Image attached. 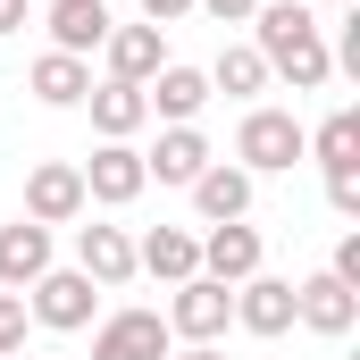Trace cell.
<instances>
[{
    "instance_id": "obj_23",
    "label": "cell",
    "mask_w": 360,
    "mask_h": 360,
    "mask_svg": "<svg viewBox=\"0 0 360 360\" xmlns=\"http://www.w3.org/2000/svg\"><path fill=\"white\" fill-rule=\"evenodd\" d=\"M25 352V293H0V360Z\"/></svg>"
},
{
    "instance_id": "obj_2",
    "label": "cell",
    "mask_w": 360,
    "mask_h": 360,
    "mask_svg": "<svg viewBox=\"0 0 360 360\" xmlns=\"http://www.w3.org/2000/svg\"><path fill=\"white\" fill-rule=\"evenodd\" d=\"M235 160H243V176H276V168L310 160V126L293 109H252L243 134H235Z\"/></svg>"
},
{
    "instance_id": "obj_28",
    "label": "cell",
    "mask_w": 360,
    "mask_h": 360,
    "mask_svg": "<svg viewBox=\"0 0 360 360\" xmlns=\"http://www.w3.org/2000/svg\"><path fill=\"white\" fill-rule=\"evenodd\" d=\"M176 360H226V352H218V344H184Z\"/></svg>"
},
{
    "instance_id": "obj_24",
    "label": "cell",
    "mask_w": 360,
    "mask_h": 360,
    "mask_svg": "<svg viewBox=\"0 0 360 360\" xmlns=\"http://www.w3.org/2000/svg\"><path fill=\"white\" fill-rule=\"evenodd\" d=\"M327 201H335L344 218H360V168H335V176H327Z\"/></svg>"
},
{
    "instance_id": "obj_27",
    "label": "cell",
    "mask_w": 360,
    "mask_h": 360,
    "mask_svg": "<svg viewBox=\"0 0 360 360\" xmlns=\"http://www.w3.org/2000/svg\"><path fill=\"white\" fill-rule=\"evenodd\" d=\"M0 34H25V0H0Z\"/></svg>"
},
{
    "instance_id": "obj_22",
    "label": "cell",
    "mask_w": 360,
    "mask_h": 360,
    "mask_svg": "<svg viewBox=\"0 0 360 360\" xmlns=\"http://www.w3.org/2000/svg\"><path fill=\"white\" fill-rule=\"evenodd\" d=\"M310 160L335 176V168H360V109H335L319 134H310Z\"/></svg>"
},
{
    "instance_id": "obj_16",
    "label": "cell",
    "mask_w": 360,
    "mask_h": 360,
    "mask_svg": "<svg viewBox=\"0 0 360 360\" xmlns=\"http://www.w3.org/2000/svg\"><path fill=\"white\" fill-rule=\"evenodd\" d=\"M134 269H151L160 285H184V276H201V235H184V226H151V235L134 243Z\"/></svg>"
},
{
    "instance_id": "obj_4",
    "label": "cell",
    "mask_w": 360,
    "mask_h": 360,
    "mask_svg": "<svg viewBox=\"0 0 360 360\" xmlns=\"http://www.w3.org/2000/svg\"><path fill=\"white\" fill-rule=\"evenodd\" d=\"M160 319H168V335H184V344H218V335L235 327V285H218V276H184L176 302H168Z\"/></svg>"
},
{
    "instance_id": "obj_13",
    "label": "cell",
    "mask_w": 360,
    "mask_h": 360,
    "mask_svg": "<svg viewBox=\"0 0 360 360\" xmlns=\"http://www.w3.org/2000/svg\"><path fill=\"white\" fill-rule=\"evenodd\" d=\"M184 193H193V210H201L210 226H226V218H252V176H243V168H226V160H210V168L184 184Z\"/></svg>"
},
{
    "instance_id": "obj_26",
    "label": "cell",
    "mask_w": 360,
    "mask_h": 360,
    "mask_svg": "<svg viewBox=\"0 0 360 360\" xmlns=\"http://www.w3.org/2000/svg\"><path fill=\"white\" fill-rule=\"evenodd\" d=\"M176 17H193V0H143V25H160V34H168Z\"/></svg>"
},
{
    "instance_id": "obj_5",
    "label": "cell",
    "mask_w": 360,
    "mask_h": 360,
    "mask_svg": "<svg viewBox=\"0 0 360 360\" xmlns=\"http://www.w3.org/2000/svg\"><path fill=\"white\" fill-rule=\"evenodd\" d=\"M168 319L160 310H109L92 327V360H168Z\"/></svg>"
},
{
    "instance_id": "obj_25",
    "label": "cell",
    "mask_w": 360,
    "mask_h": 360,
    "mask_svg": "<svg viewBox=\"0 0 360 360\" xmlns=\"http://www.w3.org/2000/svg\"><path fill=\"white\" fill-rule=\"evenodd\" d=\"M193 8H210L218 25H252V8H260V0H193Z\"/></svg>"
},
{
    "instance_id": "obj_1",
    "label": "cell",
    "mask_w": 360,
    "mask_h": 360,
    "mask_svg": "<svg viewBox=\"0 0 360 360\" xmlns=\"http://www.w3.org/2000/svg\"><path fill=\"white\" fill-rule=\"evenodd\" d=\"M252 25H260V59H269V76H285L293 92H319L335 76V59H327V34H319V17H310V0H260L252 8Z\"/></svg>"
},
{
    "instance_id": "obj_17",
    "label": "cell",
    "mask_w": 360,
    "mask_h": 360,
    "mask_svg": "<svg viewBox=\"0 0 360 360\" xmlns=\"http://www.w3.org/2000/svg\"><path fill=\"white\" fill-rule=\"evenodd\" d=\"M201 101H210V76H201V68H176V59L143 84V109H160L168 126H193V117H201Z\"/></svg>"
},
{
    "instance_id": "obj_21",
    "label": "cell",
    "mask_w": 360,
    "mask_h": 360,
    "mask_svg": "<svg viewBox=\"0 0 360 360\" xmlns=\"http://www.w3.org/2000/svg\"><path fill=\"white\" fill-rule=\"evenodd\" d=\"M201 76H210V92H226V101H252V92H269V59L252 42H226L218 68H201Z\"/></svg>"
},
{
    "instance_id": "obj_7",
    "label": "cell",
    "mask_w": 360,
    "mask_h": 360,
    "mask_svg": "<svg viewBox=\"0 0 360 360\" xmlns=\"http://www.w3.org/2000/svg\"><path fill=\"white\" fill-rule=\"evenodd\" d=\"M143 184L151 176H143V151H134V143H101L84 160V201H101V210H126Z\"/></svg>"
},
{
    "instance_id": "obj_15",
    "label": "cell",
    "mask_w": 360,
    "mask_h": 360,
    "mask_svg": "<svg viewBox=\"0 0 360 360\" xmlns=\"http://www.w3.org/2000/svg\"><path fill=\"white\" fill-rule=\"evenodd\" d=\"M210 168V134L201 126H168L151 151H143V176H160V184H193Z\"/></svg>"
},
{
    "instance_id": "obj_9",
    "label": "cell",
    "mask_w": 360,
    "mask_h": 360,
    "mask_svg": "<svg viewBox=\"0 0 360 360\" xmlns=\"http://www.w3.org/2000/svg\"><path fill=\"white\" fill-rule=\"evenodd\" d=\"M293 319H302V327H319V335H352L360 293H352V285H335V276L319 269V276H302V285H293Z\"/></svg>"
},
{
    "instance_id": "obj_20",
    "label": "cell",
    "mask_w": 360,
    "mask_h": 360,
    "mask_svg": "<svg viewBox=\"0 0 360 360\" xmlns=\"http://www.w3.org/2000/svg\"><path fill=\"white\" fill-rule=\"evenodd\" d=\"M25 84H34V101H42V109H76V101L92 92V68H84V59H68V51H42Z\"/></svg>"
},
{
    "instance_id": "obj_19",
    "label": "cell",
    "mask_w": 360,
    "mask_h": 360,
    "mask_svg": "<svg viewBox=\"0 0 360 360\" xmlns=\"http://www.w3.org/2000/svg\"><path fill=\"white\" fill-rule=\"evenodd\" d=\"M84 101H92L101 143H134V134H143V117H151V109H143V84H92Z\"/></svg>"
},
{
    "instance_id": "obj_3",
    "label": "cell",
    "mask_w": 360,
    "mask_h": 360,
    "mask_svg": "<svg viewBox=\"0 0 360 360\" xmlns=\"http://www.w3.org/2000/svg\"><path fill=\"white\" fill-rule=\"evenodd\" d=\"M92 310H101V285H92L84 269H42L34 285H25V319H42L51 335L92 327Z\"/></svg>"
},
{
    "instance_id": "obj_10",
    "label": "cell",
    "mask_w": 360,
    "mask_h": 360,
    "mask_svg": "<svg viewBox=\"0 0 360 360\" xmlns=\"http://www.w3.org/2000/svg\"><path fill=\"white\" fill-rule=\"evenodd\" d=\"M201 276H218V285L260 276V226H243V218L210 226V235H201Z\"/></svg>"
},
{
    "instance_id": "obj_14",
    "label": "cell",
    "mask_w": 360,
    "mask_h": 360,
    "mask_svg": "<svg viewBox=\"0 0 360 360\" xmlns=\"http://www.w3.org/2000/svg\"><path fill=\"white\" fill-rule=\"evenodd\" d=\"M235 319L252 335H285L293 327V276H243L235 285Z\"/></svg>"
},
{
    "instance_id": "obj_18",
    "label": "cell",
    "mask_w": 360,
    "mask_h": 360,
    "mask_svg": "<svg viewBox=\"0 0 360 360\" xmlns=\"http://www.w3.org/2000/svg\"><path fill=\"white\" fill-rule=\"evenodd\" d=\"M101 42H109V8H101V0H51V51L84 59Z\"/></svg>"
},
{
    "instance_id": "obj_12",
    "label": "cell",
    "mask_w": 360,
    "mask_h": 360,
    "mask_svg": "<svg viewBox=\"0 0 360 360\" xmlns=\"http://www.w3.org/2000/svg\"><path fill=\"white\" fill-rule=\"evenodd\" d=\"M42 269H51V226H34V218L0 226V293H25Z\"/></svg>"
},
{
    "instance_id": "obj_6",
    "label": "cell",
    "mask_w": 360,
    "mask_h": 360,
    "mask_svg": "<svg viewBox=\"0 0 360 360\" xmlns=\"http://www.w3.org/2000/svg\"><path fill=\"white\" fill-rule=\"evenodd\" d=\"M84 168L76 160H42L34 176H25V218L34 226H68V218H84Z\"/></svg>"
},
{
    "instance_id": "obj_29",
    "label": "cell",
    "mask_w": 360,
    "mask_h": 360,
    "mask_svg": "<svg viewBox=\"0 0 360 360\" xmlns=\"http://www.w3.org/2000/svg\"><path fill=\"white\" fill-rule=\"evenodd\" d=\"M327 8H352V0H327Z\"/></svg>"
},
{
    "instance_id": "obj_8",
    "label": "cell",
    "mask_w": 360,
    "mask_h": 360,
    "mask_svg": "<svg viewBox=\"0 0 360 360\" xmlns=\"http://www.w3.org/2000/svg\"><path fill=\"white\" fill-rule=\"evenodd\" d=\"M76 269H84L101 293L134 285V235H126V226H76Z\"/></svg>"
},
{
    "instance_id": "obj_11",
    "label": "cell",
    "mask_w": 360,
    "mask_h": 360,
    "mask_svg": "<svg viewBox=\"0 0 360 360\" xmlns=\"http://www.w3.org/2000/svg\"><path fill=\"white\" fill-rule=\"evenodd\" d=\"M109 84H151L160 68H168V42H160V25H109Z\"/></svg>"
}]
</instances>
